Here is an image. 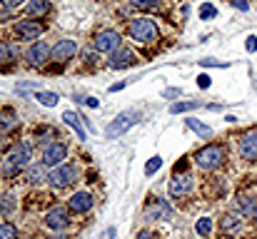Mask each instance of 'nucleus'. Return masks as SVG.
Masks as SVG:
<instances>
[{"label":"nucleus","mask_w":257,"mask_h":239,"mask_svg":"<svg viewBox=\"0 0 257 239\" xmlns=\"http://www.w3.org/2000/svg\"><path fill=\"white\" fill-rule=\"evenodd\" d=\"M107 65H110L112 70L133 68V65H138V55H135L130 48H120V50H115L112 55H107Z\"/></svg>","instance_id":"9b49d317"},{"label":"nucleus","mask_w":257,"mask_h":239,"mask_svg":"<svg viewBox=\"0 0 257 239\" xmlns=\"http://www.w3.org/2000/svg\"><path fill=\"white\" fill-rule=\"evenodd\" d=\"M127 35H130L135 43H140V45H155V43L160 40V30H158L155 20H150V18H138V20H133L130 28H127Z\"/></svg>","instance_id":"f03ea898"},{"label":"nucleus","mask_w":257,"mask_h":239,"mask_svg":"<svg viewBox=\"0 0 257 239\" xmlns=\"http://www.w3.org/2000/svg\"><path fill=\"white\" fill-rule=\"evenodd\" d=\"M15 130H18V115L10 107L0 110V137H5V135H10Z\"/></svg>","instance_id":"f3484780"},{"label":"nucleus","mask_w":257,"mask_h":239,"mask_svg":"<svg viewBox=\"0 0 257 239\" xmlns=\"http://www.w3.org/2000/svg\"><path fill=\"white\" fill-rule=\"evenodd\" d=\"M25 0H0V5H5L8 10H13V8H18V5H23Z\"/></svg>","instance_id":"f704fd0d"},{"label":"nucleus","mask_w":257,"mask_h":239,"mask_svg":"<svg viewBox=\"0 0 257 239\" xmlns=\"http://www.w3.org/2000/svg\"><path fill=\"white\" fill-rule=\"evenodd\" d=\"M0 145H3V142H0Z\"/></svg>","instance_id":"79ce46f5"},{"label":"nucleus","mask_w":257,"mask_h":239,"mask_svg":"<svg viewBox=\"0 0 257 239\" xmlns=\"http://www.w3.org/2000/svg\"><path fill=\"white\" fill-rule=\"evenodd\" d=\"M70 209H65V207H53V209H48L45 212V227L48 229H53V232H63L68 224H70V214H68Z\"/></svg>","instance_id":"9d476101"},{"label":"nucleus","mask_w":257,"mask_h":239,"mask_svg":"<svg viewBox=\"0 0 257 239\" xmlns=\"http://www.w3.org/2000/svg\"><path fill=\"white\" fill-rule=\"evenodd\" d=\"M195 232H197L200 237H207V234L212 232V219H210V217H200L197 224H195Z\"/></svg>","instance_id":"393cba45"},{"label":"nucleus","mask_w":257,"mask_h":239,"mask_svg":"<svg viewBox=\"0 0 257 239\" xmlns=\"http://www.w3.org/2000/svg\"><path fill=\"white\" fill-rule=\"evenodd\" d=\"M50 13V3L48 0H30L25 5V15L28 18H45Z\"/></svg>","instance_id":"6ab92c4d"},{"label":"nucleus","mask_w":257,"mask_h":239,"mask_svg":"<svg viewBox=\"0 0 257 239\" xmlns=\"http://www.w3.org/2000/svg\"><path fill=\"white\" fill-rule=\"evenodd\" d=\"M0 239H18V229L10 222H0Z\"/></svg>","instance_id":"bb28decb"},{"label":"nucleus","mask_w":257,"mask_h":239,"mask_svg":"<svg viewBox=\"0 0 257 239\" xmlns=\"http://www.w3.org/2000/svg\"><path fill=\"white\" fill-rule=\"evenodd\" d=\"M220 227H222V232H237L240 227H242V219L237 217V214H225L222 219H220Z\"/></svg>","instance_id":"412c9836"},{"label":"nucleus","mask_w":257,"mask_h":239,"mask_svg":"<svg viewBox=\"0 0 257 239\" xmlns=\"http://www.w3.org/2000/svg\"><path fill=\"white\" fill-rule=\"evenodd\" d=\"M50 45L45 43V40H35L28 50H25V60L30 63V65H35V68H40V65H45L48 63V58H50Z\"/></svg>","instance_id":"1a4fd4ad"},{"label":"nucleus","mask_w":257,"mask_h":239,"mask_svg":"<svg viewBox=\"0 0 257 239\" xmlns=\"http://www.w3.org/2000/svg\"><path fill=\"white\" fill-rule=\"evenodd\" d=\"M200 65H202V68H227V63H217V60H212V58L200 60Z\"/></svg>","instance_id":"473e14b6"},{"label":"nucleus","mask_w":257,"mask_h":239,"mask_svg":"<svg viewBox=\"0 0 257 239\" xmlns=\"http://www.w3.org/2000/svg\"><path fill=\"white\" fill-rule=\"evenodd\" d=\"M8 162H13L18 169H28L30 167V159H33V150H30V145H25V142H15L10 150H8V155H5Z\"/></svg>","instance_id":"0eeeda50"},{"label":"nucleus","mask_w":257,"mask_h":239,"mask_svg":"<svg viewBox=\"0 0 257 239\" xmlns=\"http://www.w3.org/2000/svg\"><path fill=\"white\" fill-rule=\"evenodd\" d=\"M237 212L247 219H257V197L255 194H237Z\"/></svg>","instance_id":"dca6fc26"},{"label":"nucleus","mask_w":257,"mask_h":239,"mask_svg":"<svg viewBox=\"0 0 257 239\" xmlns=\"http://www.w3.org/2000/svg\"><path fill=\"white\" fill-rule=\"evenodd\" d=\"M83 102H87V105H90V107H97V105H100V102H97V100H95V97H85V100H83Z\"/></svg>","instance_id":"58836bf2"},{"label":"nucleus","mask_w":257,"mask_h":239,"mask_svg":"<svg viewBox=\"0 0 257 239\" xmlns=\"http://www.w3.org/2000/svg\"><path fill=\"white\" fill-rule=\"evenodd\" d=\"M13 207H15V197H13V194H3V197H0V214L13 212Z\"/></svg>","instance_id":"c85d7f7f"},{"label":"nucleus","mask_w":257,"mask_h":239,"mask_svg":"<svg viewBox=\"0 0 257 239\" xmlns=\"http://www.w3.org/2000/svg\"><path fill=\"white\" fill-rule=\"evenodd\" d=\"M138 239H158V234H155V232H148V229H143V232L138 234Z\"/></svg>","instance_id":"c9c22d12"},{"label":"nucleus","mask_w":257,"mask_h":239,"mask_svg":"<svg viewBox=\"0 0 257 239\" xmlns=\"http://www.w3.org/2000/svg\"><path fill=\"white\" fill-rule=\"evenodd\" d=\"M53 239H60V237H53Z\"/></svg>","instance_id":"a19ab883"},{"label":"nucleus","mask_w":257,"mask_h":239,"mask_svg":"<svg viewBox=\"0 0 257 239\" xmlns=\"http://www.w3.org/2000/svg\"><path fill=\"white\" fill-rule=\"evenodd\" d=\"M205 102H200V100H192V102H175L170 107L172 115H177V112H187V110H195V107H202Z\"/></svg>","instance_id":"b1692460"},{"label":"nucleus","mask_w":257,"mask_h":239,"mask_svg":"<svg viewBox=\"0 0 257 239\" xmlns=\"http://www.w3.org/2000/svg\"><path fill=\"white\" fill-rule=\"evenodd\" d=\"M65 157H68V145L55 140V142H50V145H45V147H43V157H40V164H43V167H50V169H55V167L65 164Z\"/></svg>","instance_id":"423d86ee"},{"label":"nucleus","mask_w":257,"mask_h":239,"mask_svg":"<svg viewBox=\"0 0 257 239\" xmlns=\"http://www.w3.org/2000/svg\"><path fill=\"white\" fill-rule=\"evenodd\" d=\"M135 8H140V10H155L158 5H160V0H130Z\"/></svg>","instance_id":"7c9ffc66"},{"label":"nucleus","mask_w":257,"mask_h":239,"mask_svg":"<svg viewBox=\"0 0 257 239\" xmlns=\"http://www.w3.org/2000/svg\"><path fill=\"white\" fill-rule=\"evenodd\" d=\"M15 33L20 35V38H25V40H38L40 35H43V23H38V20H18L15 23Z\"/></svg>","instance_id":"ddd939ff"},{"label":"nucleus","mask_w":257,"mask_h":239,"mask_svg":"<svg viewBox=\"0 0 257 239\" xmlns=\"http://www.w3.org/2000/svg\"><path fill=\"white\" fill-rule=\"evenodd\" d=\"M48 182H50L55 189H65V187H70V184L78 182V167H75V164H60V167L50 169Z\"/></svg>","instance_id":"20e7f679"},{"label":"nucleus","mask_w":257,"mask_h":239,"mask_svg":"<svg viewBox=\"0 0 257 239\" xmlns=\"http://www.w3.org/2000/svg\"><path fill=\"white\" fill-rule=\"evenodd\" d=\"M75 53H78V43H75V40H68V38H65V40H60V43H58V45L53 48L50 58H53V60H60V63H65V60H70V58H73Z\"/></svg>","instance_id":"2eb2a0df"},{"label":"nucleus","mask_w":257,"mask_h":239,"mask_svg":"<svg viewBox=\"0 0 257 239\" xmlns=\"http://www.w3.org/2000/svg\"><path fill=\"white\" fill-rule=\"evenodd\" d=\"M192 187H195V179H192V174H172V179L168 182V192H170V197L175 199H180V197H187L190 192H192Z\"/></svg>","instance_id":"6e6552de"},{"label":"nucleus","mask_w":257,"mask_h":239,"mask_svg":"<svg viewBox=\"0 0 257 239\" xmlns=\"http://www.w3.org/2000/svg\"><path fill=\"white\" fill-rule=\"evenodd\" d=\"M35 100H38L40 105H45V107H55V105H58V95H55V92H38Z\"/></svg>","instance_id":"a878e982"},{"label":"nucleus","mask_w":257,"mask_h":239,"mask_svg":"<svg viewBox=\"0 0 257 239\" xmlns=\"http://www.w3.org/2000/svg\"><path fill=\"white\" fill-rule=\"evenodd\" d=\"M170 214H172V209L165 199H155V202L145 209V217H148V219H165V217H170Z\"/></svg>","instance_id":"a211bd4d"},{"label":"nucleus","mask_w":257,"mask_h":239,"mask_svg":"<svg viewBox=\"0 0 257 239\" xmlns=\"http://www.w3.org/2000/svg\"><path fill=\"white\" fill-rule=\"evenodd\" d=\"M185 125H187L190 130H195L200 137H212V127L202 125V122H200V120H195V117H187V120H185Z\"/></svg>","instance_id":"5701e85b"},{"label":"nucleus","mask_w":257,"mask_h":239,"mask_svg":"<svg viewBox=\"0 0 257 239\" xmlns=\"http://www.w3.org/2000/svg\"><path fill=\"white\" fill-rule=\"evenodd\" d=\"M197 85H200V87H202V90H207V87H210V85H212V78H210V75H207V73H205V75H200V78H197Z\"/></svg>","instance_id":"72a5a7b5"},{"label":"nucleus","mask_w":257,"mask_h":239,"mask_svg":"<svg viewBox=\"0 0 257 239\" xmlns=\"http://www.w3.org/2000/svg\"><path fill=\"white\" fill-rule=\"evenodd\" d=\"M227 162V147L225 145H205L195 152V164L205 172H215Z\"/></svg>","instance_id":"f257e3e1"},{"label":"nucleus","mask_w":257,"mask_h":239,"mask_svg":"<svg viewBox=\"0 0 257 239\" xmlns=\"http://www.w3.org/2000/svg\"><path fill=\"white\" fill-rule=\"evenodd\" d=\"M140 120V112L138 110H127V112H120L107 127H105V137H110V140H115V137H120V135H125L135 122Z\"/></svg>","instance_id":"7ed1b4c3"},{"label":"nucleus","mask_w":257,"mask_h":239,"mask_svg":"<svg viewBox=\"0 0 257 239\" xmlns=\"http://www.w3.org/2000/svg\"><path fill=\"white\" fill-rule=\"evenodd\" d=\"M237 150H240V157L242 159L257 162V130H247V132L240 137Z\"/></svg>","instance_id":"f8f14e48"},{"label":"nucleus","mask_w":257,"mask_h":239,"mask_svg":"<svg viewBox=\"0 0 257 239\" xmlns=\"http://www.w3.org/2000/svg\"><path fill=\"white\" fill-rule=\"evenodd\" d=\"M25 179H28L30 184L43 182V179H45V167H43V164H33V167H28V169H25Z\"/></svg>","instance_id":"4be33fe9"},{"label":"nucleus","mask_w":257,"mask_h":239,"mask_svg":"<svg viewBox=\"0 0 257 239\" xmlns=\"http://www.w3.org/2000/svg\"><path fill=\"white\" fill-rule=\"evenodd\" d=\"M177 95H180V90H168L165 92V97H177Z\"/></svg>","instance_id":"ea45409f"},{"label":"nucleus","mask_w":257,"mask_h":239,"mask_svg":"<svg viewBox=\"0 0 257 239\" xmlns=\"http://www.w3.org/2000/svg\"><path fill=\"white\" fill-rule=\"evenodd\" d=\"M92 48H95L97 53L112 55L115 50L122 48V35H120L117 30H100V33L95 35V40H92Z\"/></svg>","instance_id":"39448f33"},{"label":"nucleus","mask_w":257,"mask_h":239,"mask_svg":"<svg viewBox=\"0 0 257 239\" xmlns=\"http://www.w3.org/2000/svg\"><path fill=\"white\" fill-rule=\"evenodd\" d=\"M160 167H163V157H158V155H155V157L148 159V164H145V174H148V177H153Z\"/></svg>","instance_id":"cd10ccee"},{"label":"nucleus","mask_w":257,"mask_h":239,"mask_svg":"<svg viewBox=\"0 0 257 239\" xmlns=\"http://www.w3.org/2000/svg\"><path fill=\"white\" fill-rule=\"evenodd\" d=\"M247 50H250V53L257 50V38H247Z\"/></svg>","instance_id":"e433bc0d"},{"label":"nucleus","mask_w":257,"mask_h":239,"mask_svg":"<svg viewBox=\"0 0 257 239\" xmlns=\"http://www.w3.org/2000/svg\"><path fill=\"white\" fill-rule=\"evenodd\" d=\"M235 8H240V10H247V8H250V5H247V3H245V0H235Z\"/></svg>","instance_id":"4c0bfd02"},{"label":"nucleus","mask_w":257,"mask_h":239,"mask_svg":"<svg viewBox=\"0 0 257 239\" xmlns=\"http://www.w3.org/2000/svg\"><path fill=\"white\" fill-rule=\"evenodd\" d=\"M68 209L70 212H75V214H85L92 209V194L90 192H75L70 199H68Z\"/></svg>","instance_id":"4468645a"},{"label":"nucleus","mask_w":257,"mask_h":239,"mask_svg":"<svg viewBox=\"0 0 257 239\" xmlns=\"http://www.w3.org/2000/svg\"><path fill=\"white\" fill-rule=\"evenodd\" d=\"M15 58V50L10 45H0V63H10Z\"/></svg>","instance_id":"2f4dec72"},{"label":"nucleus","mask_w":257,"mask_h":239,"mask_svg":"<svg viewBox=\"0 0 257 239\" xmlns=\"http://www.w3.org/2000/svg\"><path fill=\"white\" fill-rule=\"evenodd\" d=\"M215 15H217V8H215V5L205 3V5L200 8V18H202V20H212Z\"/></svg>","instance_id":"c756f323"},{"label":"nucleus","mask_w":257,"mask_h":239,"mask_svg":"<svg viewBox=\"0 0 257 239\" xmlns=\"http://www.w3.org/2000/svg\"><path fill=\"white\" fill-rule=\"evenodd\" d=\"M63 120H65V122H68V125H70V127L78 132V137L85 142V140H87V132H85V127L80 125V117H78L75 112H63Z\"/></svg>","instance_id":"aec40b11"}]
</instances>
